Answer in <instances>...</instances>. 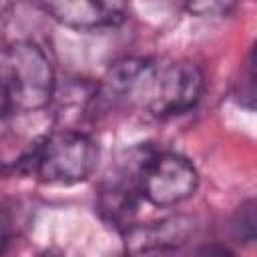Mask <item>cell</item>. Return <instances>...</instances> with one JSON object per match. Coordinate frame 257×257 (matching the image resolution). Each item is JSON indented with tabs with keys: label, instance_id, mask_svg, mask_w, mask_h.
Masks as SVG:
<instances>
[{
	"label": "cell",
	"instance_id": "6da1fadb",
	"mask_svg": "<svg viewBox=\"0 0 257 257\" xmlns=\"http://www.w3.org/2000/svg\"><path fill=\"white\" fill-rule=\"evenodd\" d=\"M203 88V72L189 60L124 58L112 64L94 96L104 106H139L165 118L195 108Z\"/></svg>",
	"mask_w": 257,
	"mask_h": 257
},
{
	"label": "cell",
	"instance_id": "7a4b0ae2",
	"mask_svg": "<svg viewBox=\"0 0 257 257\" xmlns=\"http://www.w3.org/2000/svg\"><path fill=\"white\" fill-rule=\"evenodd\" d=\"M54 84L52 64L36 42H12L0 54V86L12 112H36L48 106Z\"/></svg>",
	"mask_w": 257,
	"mask_h": 257
},
{
	"label": "cell",
	"instance_id": "3957f363",
	"mask_svg": "<svg viewBox=\"0 0 257 257\" xmlns=\"http://www.w3.org/2000/svg\"><path fill=\"white\" fill-rule=\"evenodd\" d=\"M48 185H74L92 175L98 163V147L92 137L74 128H60L44 137L30 155L20 161Z\"/></svg>",
	"mask_w": 257,
	"mask_h": 257
},
{
	"label": "cell",
	"instance_id": "277c9868",
	"mask_svg": "<svg viewBox=\"0 0 257 257\" xmlns=\"http://www.w3.org/2000/svg\"><path fill=\"white\" fill-rule=\"evenodd\" d=\"M139 193L155 207H169L189 199L197 185L199 175L189 159L171 151L145 153L139 167Z\"/></svg>",
	"mask_w": 257,
	"mask_h": 257
},
{
	"label": "cell",
	"instance_id": "5b68a950",
	"mask_svg": "<svg viewBox=\"0 0 257 257\" xmlns=\"http://www.w3.org/2000/svg\"><path fill=\"white\" fill-rule=\"evenodd\" d=\"M38 8L50 14L56 22L76 30L112 28L128 18V6L124 2L64 0V2H40Z\"/></svg>",
	"mask_w": 257,
	"mask_h": 257
},
{
	"label": "cell",
	"instance_id": "8992f818",
	"mask_svg": "<svg viewBox=\"0 0 257 257\" xmlns=\"http://www.w3.org/2000/svg\"><path fill=\"white\" fill-rule=\"evenodd\" d=\"M191 231V221L185 217H171L147 225H131L124 229L126 249L131 253H149L159 249H173L185 243Z\"/></svg>",
	"mask_w": 257,
	"mask_h": 257
},
{
	"label": "cell",
	"instance_id": "52a82bcc",
	"mask_svg": "<svg viewBox=\"0 0 257 257\" xmlns=\"http://www.w3.org/2000/svg\"><path fill=\"white\" fill-rule=\"evenodd\" d=\"M235 96L245 108L253 110L255 106V50L253 48L249 50V56L241 68V78L237 80Z\"/></svg>",
	"mask_w": 257,
	"mask_h": 257
},
{
	"label": "cell",
	"instance_id": "ba28073f",
	"mask_svg": "<svg viewBox=\"0 0 257 257\" xmlns=\"http://www.w3.org/2000/svg\"><path fill=\"white\" fill-rule=\"evenodd\" d=\"M233 233L241 243H253L255 241V201H245L233 219Z\"/></svg>",
	"mask_w": 257,
	"mask_h": 257
},
{
	"label": "cell",
	"instance_id": "9c48e42d",
	"mask_svg": "<svg viewBox=\"0 0 257 257\" xmlns=\"http://www.w3.org/2000/svg\"><path fill=\"white\" fill-rule=\"evenodd\" d=\"M235 2H221V0H203V2H189L185 4V8L191 14L197 16H227L229 12L235 10Z\"/></svg>",
	"mask_w": 257,
	"mask_h": 257
},
{
	"label": "cell",
	"instance_id": "30bf717a",
	"mask_svg": "<svg viewBox=\"0 0 257 257\" xmlns=\"http://www.w3.org/2000/svg\"><path fill=\"white\" fill-rule=\"evenodd\" d=\"M195 257H235V255L221 245H207V247H201L195 253Z\"/></svg>",
	"mask_w": 257,
	"mask_h": 257
},
{
	"label": "cell",
	"instance_id": "8fae6325",
	"mask_svg": "<svg viewBox=\"0 0 257 257\" xmlns=\"http://www.w3.org/2000/svg\"><path fill=\"white\" fill-rule=\"evenodd\" d=\"M10 114H12L10 104H8L6 94H4V90H2V86H0V135H2V133L6 131V126H8V118H10Z\"/></svg>",
	"mask_w": 257,
	"mask_h": 257
},
{
	"label": "cell",
	"instance_id": "7c38bea8",
	"mask_svg": "<svg viewBox=\"0 0 257 257\" xmlns=\"http://www.w3.org/2000/svg\"><path fill=\"white\" fill-rule=\"evenodd\" d=\"M6 243H8V227H6V221L0 215V255L6 249Z\"/></svg>",
	"mask_w": 257,
	"mask_h": 257
},
{
	"label": "cell",
	"instance_id": "4fadbf2b",
	"mask_svg": "<svg viewBox=\"0 0 257 257\" xmlns=\"http://www.w3.org/2000/svg\"><path fill=\"white\" fill-rule=\"evenodd\" d=\"M40 257H62V255H58V253H54V251H46V253H42Z\"/></svg>",
	"mask_w": 257,
	"mask_h": 257
},
{
	"label": "cell",
	"instance_id": "5bb4252c",
	"mask_svg": "<svg viewBox=\"0 0 257 257\" xmlns=\"http://www.w3.org/2000/svg\"><path fill=\"white\" fill-rule=\"evenodd\" d=\"M114 257H124V255H114Z\"/></svg>",
	"mask_w": 257,
	"mask_h": 257
}]
</instances>
